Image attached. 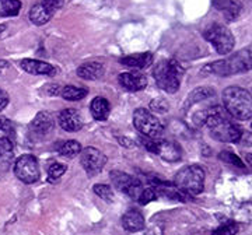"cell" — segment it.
Masks as SVG:
<instances>
[{"label":"cell","instance_id":"1","mask_svg":"<svg viewBox=\"0 0 252 235\" xmlns=\"http://www.w3.org/2000/svg\"><path fill=\"white\" fill-rule=\"evenodd\" d=\"M206 125L213 139L224 143H237L243 137V130L228 118V114L220 105H210L207 111Z\"/></svg>","mask_w":252,"mask_h":235},{"label":"cell","instance_id":"2","mask_svg":"<svg viewBox=\"0 0 252 235\" xmlns=\"http://www.w3.org/2000/svg\"><path fill=\"white\" fill-rule=\"evenodd\" d=\"M252 69V45L244 48L235 52L227 59H221L203 67L205 74H216V76H233L238 73L250 72Z\"/></svg>","mask_w":252,"mask_h":235},{"label":"cell","instance_id":"3","mask_svg":"<svg viewBox=\"0 0 252 235\" xmlns=\"http://www.w3.org/2000/svg\"><path fill=\"white\" fill-rule=\"evenodd\" d=\"M223 104L230 117L238 120H248L252 118V95L245 88L231 86L223 91Z\"/></svg>","mask_w":252,"mask_h":235},{"label":"cell","instance_id":"4","mask_svg":"<svg viewBox=\"0 0 252 235\" xmlns=\"http://www.w3.org/2000/svg\"><path fill=\"white\" fill-rule=\"evenodd\" d=\"M184 67L175 59L161 60L156 64L153 70V77L157 86L165 92L174 94L177 92L181 86V80L184 76Z\"/></svg>","mask_w":252,"mask_h":235},{"label":"cell","instance_id":"5","mask_svg":"<svg viewBox=\"0 0 252 235\" xmlns=\"http://www.w3.org/2000/svg\"><path fill=\"white\" fill-rule=\"evenodd\" d=\"M174 185L189 196H195L203 192L205 171L200 165H187L177 172Z\"/></svg>","mask_w":252,"mask_h":235},{"label":"cell","instance_id":"6","mask_svg":"<svg viewBox=\"0 0 252 235\" xmlns=\"http://www.w3.org/2000/svg\"><path fill=\"white\" fill-rule=\"evenodd\" d=\"M203 36L207 42H210L213 48L216 49V52L219 55H227L233 51L235 44L234 35L233 32L221 24H212L205 29Z\"/></svg>","mask_w":252,"mask_h":235},{"label":"cell","instance_id":"7","mask_svg":"<svg viewBox=\"0 0 252 235\" xmlns=\"http://www.w3.org/2000/svg\"><path fill=\"white\" fill-rule=\"evenodd\" d=\"M133 125L140 132V135L153 137V139H160V136L164 132V127H162L160 119L154 117L150 111L144 108H139L135 111Z\"/></svg>","mask_w":252,"mask_h":235},{"label":"cell","instance_id":"8","mask_svg":"<svg viewBox=\"0 0 252 235\" xmlns=\"http://www.w3.org/2000/svg\"><path fill=\"white\" fill-rule=\"evenodd\" d=\"M14 174L18 179L27 185L35 183L39 179V165L34 155L23 154L20 155L14 164Z\"/></svg>","mask_w":252,"mask_h":235},{"label":"cell","instance_id":"9","mask_svg":"<svg viewBox=\"0 0 252 235\" xmlns=\"http://www.w3.org/2000/svg\"><path fill=\"white\" fill-rule=\"evenodd\" d=\"M63 3L64 0H41L31 7L28 17L32 24L44 26L52 18L55 13L62 7Z\"/></svg>","mask_w":252,"mask_h":235},{"label":"cell","instance_id":"10","mask_svg":"<svg viewBox=\"0 0 252 235\" xmlns=\"http://www.w3.org/2000/svg\"><path fill=\"white\" fill-rule=\"evenodd\" d=\"M109 176H111V181L114 183V186L118 190H122L124 193H126L133 200L139 199V196L143 190V185L139 179H136L133 176L121 171H112L109 174Z\"/></svg>","mask_w":252,"mask_h":235},{"label":"cell","instance_id":"11","mask_svg":"<svg viewBox=\"0 0 252 235\" xmlns=\"http://www.w3.org/2000/svg\"><path fill=\"white\" fill-rule=\"evenodd\" d=\"M80 164L87 174L95 175L102 171L107 164V155L95 147H86L80 151Z\"/></svg>","mask_w":252,"mask_h":235},{"label":"cell","instance_id":"12","mask_svg":"<svg viewBox=\"0 0 252 235\" xmlns=\"http://www.w3.org/2000/svg\"><path fill=\"white\" fill-rule=\"evenodd\" d=\"M118 82L125 90L130 91V92H136V91H142L143 88H146L147 77L144 76L143 73L127 72L119 74Z\"/></svg>","mask_w":252,"mask_h":235},{"label":"cell","instance_id":"13","mask_svg":"<svg viewBox=\"0 0 252 235\" xmlns=\"http://www.w3.org/2000/svg\"><path fill=\"white\" fill-rule=\"evenodd\" d=\"M58 120H59L61 127L66 132H77L83 127V119L77 109H63L58 117Z\"/></svg>","mask_w":252,"mask_h":235},{"label":"cell","instance_id":"14","mask_svg":"<svg viewBox=\"0 0 252 235\" xmlns=\"http://www.w3.org/2000/svg\"><path fill=\"white\" fill-rule=\"evenodd\" d=\"M54 129V119L48 112H38L36 117L30 123V130L35 136H46L49 135Z\"/></svg>","mask_w":252,"mask_h":235},{"label":"cell","instance_id":"15","mask_svg":"<svg viewBox=\"0 0 252 235\" xmlns=\"http://www.w3.org/2000/svg\"><path fill=\"white\" fill-rule=\"evenodd\" d=\"M20 66L24 72L30 74H45V76H55L56 74V67L52 64L42 62V60H35V59H23L20 62Z\"/></svg>","mask_w":252,"mask_h":235},{"label":"cell","instance_id":"16","mask_svg":"<svg viewBox=\"0 0 252 235\" xmlns=\"http://www.w3.org/2000/svg\"><path fill=\"white\" fill-rule=\"evenodd\" d=\"M122 227L129 233H137L142 231L144 228V217L143 214L136 210H127L125 214L122 216Z\"/></svg>","mask_w":252,"mask_h":235},{"label":"cell","instance_id":"17","mask_svg":"<svg viewBox=\"0 0 252 235\" xmlns=\"http://www.w3.org/2000/svg\"><path fill=\"white\" fill-rule=\"evenodd\" d=\"M119 62L124 66L132 67V69H146V67H149L150 64L153 63V55L150 52L129 55V56L119 59Z\"/></svg>","mask_w":252,"mask_h":235},{"label":"cell","instance_id":"18","mask_svg":"<svg viewBox=\"0 0 252 235\" xmlns=\"http://www.w3.org/2000/svg\"><path fill=\"white\" fill-rule=\"evenodd\" d=\"M157 154L161 157L162 160L165 161H170V163H175V161H180L181 157H182V151H181V147L174 142H164L160 140L158 143V151Z\"/></svg>","mask_w":252,"mask_h":235},{"label":"cell","instance_id":"19","mask_svg":"<svg viewBox=\"0 0 252 235\" xmlns=\"http://www.w3.org/2000/svg\"><path fill=\"white\" fill-rule=\"evenodd\" d=\"M104 74V64L99 62H87L77 69V76L84 80H98Z\"/></svg>","mask_w":252,"mask_h":235},{"label":"cell","instance_id":"20","mask_svg":"<svg viewBox=\"0 0 252 235\" xmlns=\"http://www.w3.org/2000/svg\"><path fill=\"white\" fill-rule=\"evenodd\" d=\"M210 97H215V90L213 88H210V87H199V88H195V90L189 94L188 98L185 101V104H184V112L189 111L195 104H199V102L207 100Z\"/></svg>","mask_w":252,"mask_h":235},{"label":"cell","instance_id":"21","mask_svg":"<svg viewBox=\"0 0 252 235\" xmlns=\"http://www.w3.org/2000/svg\"><path fill=\"white\" fill-rule=\"evenodd\" d=\"M91 115L97 120H105L109 115L111 111V105H109L108 100H105L104 97H95L91 101L90 105Z\"/></svg>","mask_w":252,"mask_h":235},{"label":"cell","instance_id":"22","mask_svg":"<svg viewBox=\"0 0 252 235\" xmlns=\"http://www.w3.org/2000/svg\"><path fill=\"white\" fill-rule=\"evenodd\" d=\"M21 10L20 0H0V17H14Z\"/></svg>","mask_w":252,"mask_h":235},{"label":"cell","instance_id":"23","mask_svg":"<svg viewBox=\"0 0 252 235\" xmlns=\"http://www.w3.org/2000/svg\"><path fill=\"white\" fill-rule=\"evenodd\" d=\"M61 95H62V98L67 101H80L87 95V90L80 88V87H74V86H66L61 90Z\"/></svg>","mask_w":252,"mask_h":235},{"label":"cell","instance_id":"24","mask_svg":"<svg viewBox=\"0 0 252 235\" xmlns=\"http://www.w3.org/2000/svg\"><path fill=\"white\" fill-rule=\"evenodd\" d=\"M59 154L62 157H67V158H73L76 155H79L81 151V145L76 140H69V142H64L63 145L59 146L58 148Z\"/></svg>","mask_w":252,"mask_h":235},{"label":"cell","instance_id":"25","mask_svg":"<svg viewBox=\"0 0 252 235\" xmlns=\"http://www.w3.org/2000/svg\"><path fill=\"white\" fill-rule=\"evenodd\" d=\"M14 153V147L9 137H0V161H10Z\"/></svg>","mask_w":252,"mask_h":235},{"label":"cell","instance_id":"26","mask_svg":"<svg viewBox=\"0 0 252 235\" xmlns=\"http://www.w3.org/2000/svg\"><path fill=\"white\" fill-rule=\"evenodd\" d=\"M94 193L101 198L102 200H105V202H112L114 200V192L111 189V186L108 185H104V183H98V185H94Z\"/></svg>","mask_w":252,"mask_h":235},{"label":"cell","instance_id":"27","mask_svg":"<svg viewBox=\"0 0 252 235\" xmlns=\"http://www.w3.org/2000/svg\"><path fill=\"white\" fill-rule=\"evenodd\" d=\"M66 172V165L61 163H54L48 168V181L54 182L59 179L63 174Z\"/></svg>","mask_w":252,"mask_h":235},{"label":"cell","instance_id":"28","mask_svg":"<svg viewBox=\"0 0 252 235\" xmlns=\"http://www.w3.org/2000/svg\"><path fill=\"white\" fill-rule=\"evenodd\" d=\"M223 11H224V17L227 21H234L235 18L240 16V13H241V4L231 0V3Z\"/></svg>","mask_w":252,"mask_h":235},{"label":"cell","instance_id":"29","mask_svg":"<svg viewBox=\"0 0 252 235\" xmlns=\"http://www.w3.org/2000/svg\"><path fill=\"white\" fill-rule=\"evenodd\" d=\"M219 158H220L221 161H224V163L234 165V167H238V168H244L243 160H241V158H240L238 155H235V154L230 153V151H221V153L219 154Z\"/></svg>","mask_w":252,"mask_h":235},{"label":"cell","instance_id":"30","mask_svg":"<svg viewBox=\"0 0 252 235\" xmlns=\"http://www.w3.org/2000/svg\"><path fill=\"white\" fill-rule=\"evenodd\" d=\"M238 233V226L235 223L223 224L213 231V235H235Z\"/></svg>","mask_w":252,"mask_h":235},{"label":"cell","instance_id":"31","mask_svg":"<svg viewBox=\"0 0 252 235\" xmlns=\"http://www.w3.org/2000/svg\"><path fill=\"white\" fill-rule=\"evenodd\" d=\"M156 199H157V190L154 188H146V189L142 190L137 202L140 205H147V203H150V202H153Z\"/></svg>","mask_w":252,"mask_h":235},{"label":"cell","instance_id":"32","mask_svg":"<svg viewBox=\"0 0 252 235\" xmlns=\"http://www.w3.org/2000/svg\"><path fill=\"white\" fill-rule=\"evenodd\" d=\"M150 108L153 109L154 112H165L168 111V102L162 98H156L150 102Z\"/></svg>","mask_w":252,"mask_h":235},{"label":"cell","instance_id":"33","mask_svg":"<svg viewBox=\"0 0 252 235\" xmlns=\"http://www.w3.org/2000/svg\"><path fill=\"white\" fill-rule=\"evenodd\" d=\"M11 130H13V123H11V120H9L7 118L0 117V132L10 133Z\"/></svg>","mask_w":252,"mask_h":235},{"label":"cell","instance_id":"34","mask_svg":"<svg viewBox=\"0 0 252 235\" xmlns=\"http://www.w3.org/2000/svg\"><path fill=\"white\" fill-rule=\"evenodd\" d=\"M7 104H9V95H7L6 91L0 88V111H3V109L6 108Z\"/></svg>","mask_w":252,"mask_h":235},{"label":"cell","instance_id":"35","mask_svg":"<svg viewBox=\"0 0 252 235\" xmlns=\"http://www.w3.org/2000/svg\"><path fill=\"white\" fill-rule=\"evenodd\" d=\"M230 3L231 0H213V6L219 10H224Z\"/></svg>","mask_w":252,"mask_h":235},{"label":"cell","instance_id":"36","mask_svg":"<svg viewBox=\"0 0 252 235\" xmlns=\"http://www.w3.org/2000/svg\"><path fill=\"white\" fill-rule=\"evenodd\" d=\"M118 142H119V143H121L122 146L127 147V148H129V147H133V146H135V143H133L132 140H129V139H126V137H119V139H118Z\"/></svg>","mask_w":252,"mask_h":235},{"label":"cell","instance_id":"37","mask_svg":"<svg viewBox=\"0 0 252 235\" xmlns=\"http://www.w3.org/2000/svg\"><path fill=\"white\" fill-rule=\"evenodd\" d=\"M146 235H162V230L160 227H152V228L146 233Z\"/></svg>","mask_w":252,"mask_h":235},{"label":"cell","instance_id":"38","mask_svg":"<svg viewBox=\"0 0 252 235\" xmlns=\"http://www.w3.org/2000/svg\"><path fill=\"white\" fill-rule=\"evenodd\" d=\"M10 67L9 62H6V60H0V73L3 72V70H7Z\"/></svg>","mask_w":252,"mask_h":235},{"label":"cell","instance_id":"39","mask_svg":"<svg viewBox=\"0 0 252 235\" xmlns=\"http://www.w3.org/2000/svg\"><path fill=\"white\" fill-rule=\"evenodd\" d=\"M247 158H248V161H250V164L252 165V154H248V155H247Z\"/></svg>","mask_w":252,"mask_h":235},{"label":"cell","instance_id":"40","mask_svg":"<svg viewBox=\"0 0 252 235\" xmlns=\"http://www.w3.org/2000/svg\"><path fill=\"white\" fill-rule=\"evenodd\" d=\"M251 129H252V125H251Z\"/></svg>","mask_w":252,"mask_h":235}]
</instances>
